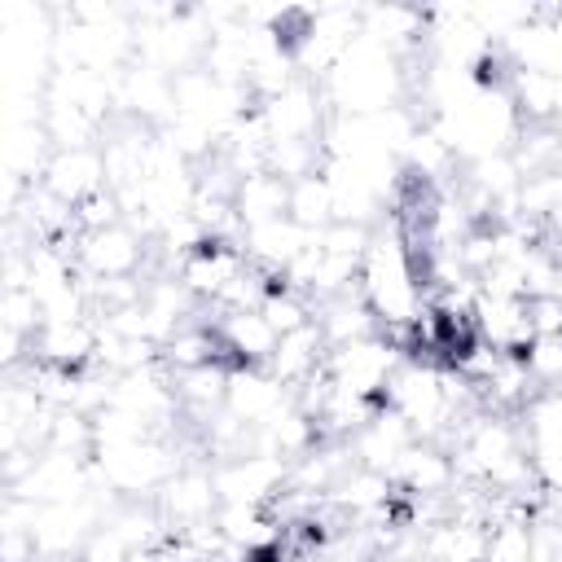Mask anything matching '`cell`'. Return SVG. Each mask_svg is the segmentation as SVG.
<instances>
[{"label": "cell", "mask_w": 562, "mask_h": 562, "mask_svg": "<svg viewBox=\"0 0 562 562\" xmlns=\"http://www.w3.org/2000/svg\"><path fill=\"white\" fill-rule=\"evenodd\" d=\"M356 290L369 303V312L378 316L382 334L391 342H400L404 351H413V325L426 316L430 294H426L422 263L408 246V233L400 224H378L373 228V241L360 259Z\"/></svg>", "instance_id": "obj_1"}, {"label": "cell", "mask_w": 562, "mask_h": 562, "mask_svg": "<svg viewBox=\"0 0 562 562\" xmlns=\"http://www.w3.org/2000/svg\"><path fill=\"white\" fill-rule=\"evenodd\" d=\"M180 452L167 435H149L136 443H119V448H101L92 452V470L97 483L114 496V501H154L162 492V483L180 470Z\"/></svg>", "instance_id": "obj_2"}, {"label": "cell", "mask_w": 562, "mask_h": 562, "mask_svg": "<svg viewBox=\"0 0 562 562\" xmlns=\"http://www.w3.org/2000/svg\"><path fill=\"white\" fill-rule=\"evenodd\" d=\"M149 246L154 241L145 233H136L127 220H119L110 228L79 233L75 237V263H79V277L88 285H101V281H140V268H145Z\"/></svg>", "instance_id": "obj_3"}, {"label": "cell", "mask_w": 562, "mask_h": 562, "mask_svg": "<svg viewBox=\"0 0 562 562\" xmlns=\"http://www.w3.org/2000/svg\"><path fill=\"white\" fill-rule=\"evenodd\" d=\"M220 505H268L290 487V461L272 452H233L211 461Z\"/></svg>", "instance_id": "obj_4"}, {"label": "cell", "mask_w": 562, "mask_h": 562, "mask_svg": "<svg viewBox=\"0 0 562 562\" xmlns=\"http://www.w3.org/2000/svg\"><path fill=\"white\" fill-rule=\"evenodd\" d=\"M154 509H158V518L167 522L171 536H184V531H193V527L215 522V514H220V492H215L211 465L184 461V465L162 483V492L154 496Z\"/></svg>", "instance_id": "obj_5"}, {"label": "cell", "mask_w": 562, "mask_h": 562, "mask_svg": "<svg viewBox=\"0 0 562 562\" xmlns=\"http://www.w3.org/2000/svg\"><path fill=\"white\" fill-rule=\"evenodd\" d=\"M40 184L66 202L70 211H79L83 202H92L97 193L110 189V171H105V154L101 145H79V149H53Z\"/></svg>", "instance_id": "obj_6"}, {"label": "cell", "mask_w": 562, "mask_h": 562, "mask_svg": "<svg viewBox=\"0 0 562 562\" xmlns=\"http://www.w3.org/2000/svg\"><path fill=\"white\" fill-rule=\"evenodd\" d=\"M215 338L220 351L228 360V369H268L281 334L268 325V316L259 307H233V312H215Z\"/></svg>", "instance_id": "obj_7"}, {"label": "cell", "mask_w": 562, "mask_h": 562, "mask_svg": "<svg viewBox=\"0 0 562 562\" xmlns=\"http://www.w3.org/2000/svg\"><path fill=\"white\" fill-rule=\"evenodd\" d=\"M470 321H474V334L501 356H522L527 342L536 338L531 316H527V299H514V294H479Z\"/></svg>", "instance_id": "obj_8"}, {"label": "cell", "mask_w": 562, "mask_h": 562, "mask_svg": "<svg viewBox=\"0 0 562 562\" xmlns=\"http://www.w3.org/2000/svg\"><path fill=\"white\" fill-rule=\"evenodd\" d=\"M290 400H294V391H290L285 382H277L268 369H228L224 408H228L241 426H268Z\"/></svg>", "instance_id": "obj_9"}, {"label": "cell", "mask_w": 562, "mask_h": 562, "mask_svg": "<svg viewBox=\"0 0 562 562\" xmlns=\"http://www.w3.org/2000/svg\"><path fill=\"white\" fill-rule=\"evenodd\" d=\"M413 443H417V435H413L408 422H404L400 413H391L386 404H382V408H378V413L347 439L356 465L378 470V474H386V479H391V470L400 465V457H404Z\"/></svg>", "instance_id": "obj_10"}, {"label": "cell", "mask_w": 562, "mask_h": 562, "mask_svg": "<svg viewBox=\"0 0 562 562\" xmlns=\"http://www.w3.org/2000/svg\"><path fill=\"white\" fill-rule=\"evenodd\" d=\"M233 211L241 220V233L290 215V180L277 176V171H268V167L263 171H250V176H237V184H233Z\"/></svg>", "instance_id": "obj_11"}, {"label": "cell", "mask_w": 562, "mask_h": 562, "mask_svg": "<svg viewBox=\"0 0 562 562\" xmlns=\"http://www.w3.org/2000/svg\"><path fill=\"white\" fill-rule=\"evenodd\" d=\"M325 356H329V342H325L321 325L312 321V325H303L294 334H281V342H277V351L268 360V373L277 382H285L290 391H299L307 378H316L325 369Z\"/></svg>", "instance_id": "obj_12"}, {"label": "cell", "mask_w": 562, "mask_h": 562, "mask_svg": "<svg viewBox=\"0 0 562 562\" xmlns=\"http://www.w3.org/2000/svg\"><path fill=\"white\" fill-rule=\"evenodd\" d=\"M483 562H536L531 509H505L487 518V553Z\"/></svg>", "instance_id": "obj_13"}, {"label": "cell", "mask_w": 562, "mask_h": 562, "mask_svg": "<svg viewBox=\"0 0 562 562\" xmlns=\"http://www.w3.org/2000/svg\"><path fill=\"white\" fill-rule=\"evenodd\" d=\"M290 220L307 233H321V228L334 224V193H329L321 171L290 180Z\"/></svg>", "instance_id": "obj_14"}]
</instances>
